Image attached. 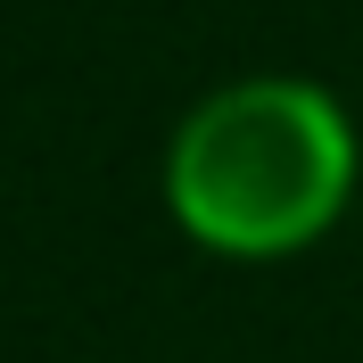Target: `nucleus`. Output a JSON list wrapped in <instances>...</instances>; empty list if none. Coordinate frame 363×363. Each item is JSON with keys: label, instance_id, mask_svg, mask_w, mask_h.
<instances>
[{"label": "nucleus", "instance_id": "f257e3e1", "mask_svg": "<svg viewBox=\"0 0 363 363\" xmlns=\"http://www.w3.org/2000/svg\"><path fill=\"white\" fill-rule=\"evenodd\" d=\"M355 190V133L314 83H231L174 140L165 199L199 248L289 256L339 223Z\"/></svg>", "mask_w": 363, "mask_h": 363}]
</instances>
